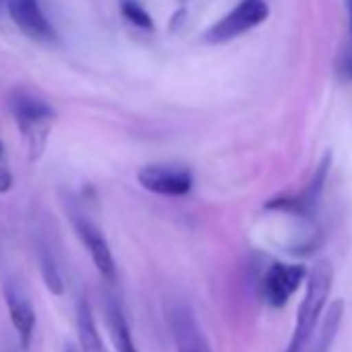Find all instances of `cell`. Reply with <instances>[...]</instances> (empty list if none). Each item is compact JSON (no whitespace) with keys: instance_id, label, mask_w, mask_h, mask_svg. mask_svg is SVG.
I'll return each mask as SVG.
<instances>
[{"instance_id":"cell-1","label":"cell","mask_w":352,"mask_h":352,"mask_svg":"<svg viewBox=\"0 0 352 352\" xmlns=\"http://www.w3.org/2000/svg\"><path fill=\"white\" fill-rule=\"evenodd\" d=\"M307 292L305 298L298 307V315H296V329L292 336V344L290 348L300 352V348L309 342V338L315 331V325L325 309L327 296L331 292V284H333V265L327 259L317 261L309 276H307Z\"/></svg>"},{"instance_id":"cell-2","label":"cell","mask_w":352,"mask_h":352,"mask_svg":"<svg viewBox=\"0 0 352 352\" xmlns=\"http://www.w3.org/2000/svg\"><path fill=\"white\" fill-rule=\"evenodd\" d=\"M267 17H270V7L265 0H241L228 15H224L216 25L208 30L206 42L226 44L259 28Z\"/></svg>"},{"instance_id":"cell-3","label":"cell","mask_w":352,"mask_h":352,"mask_svg":"<svg viewBox=\"0 0 352 352\" xmlns=\"http://www.w3.org/2000/svg\"><path fill=\"white\" fill-rule=\"evenodd\" d=\"M139 185L164 197H183L193 189L189 170L176 166H145L139 172Z\"/></svg>"},{"instance_id":"cell-4","label":"cell","mask_w":352,"mask_h":352,"mask_svg":"<svg viewBox=\"0 0 352 352\" xmlns=\"http://www.w3.org/2000/svg\"><path fill=\"white\" fill-rule=\"evenodd\" d=\"M307 278V270L305 265L298 263H274L265 278H263V296L265 300L280 309L284 307L290 296L298 290V286L302 284V280Z\"/></svg>"},{"instance_id":"cell-5","label":"cell","mask_w":352,"mask_h":352,"mask_svg":"<svg viewBox=\"0 0 352 352\" xmlns=\"http://www.w3.org/2000/svg\"><path fill=\"white\" fill-rule=\"evenodd\" d=\"M9 13L13 23L36 42L50 44L56 40V30L44 15L38 0H9Z\"/></svg>"},{"instance_id":"cell-6","label":"cell","mask_w":352,"mask_h":352,"mask_svg":"<svg viewBox=\"0 0 352 352\" xmlns=\"http://www.w3.org/2000/svg\"><path fill=\"white\" fill-rule=\"evenodd\" d=\"M170 327H172L176 352H212L208 338L201 331L199 321L189 307L179 305L172 309Z\"/></svg>"},{"instance_id":"cell-7","label":"cell","mask_w":352,"mask_h":352,"mask_svg":"<svg viewBox=\"0 0 352 352\" xmlns=\"http://www.w3.org/2000/svg\"><path fill=\"white\" fill-rule=\"evenodd\" d=\"M5 302L9 309V317L13 321V327L21 340V346L28 348L34 331H36V311L34 305L30 300V296L21 290L19 284L15 282H7L5 284Z\"/></svg>"},{"instance_id":"cell-8","label":"cell","mask_w":352,"mask_h":352,"mask_svg":"<svg viewBox=\"0 0 352 352\" xmlns=\"http://www.w3.org/2000/svg\"><path fill=\"white\" fill-rule=\"evenodd\" d=\"M75 230H77L81 243L87 247L96 270L108 282H114L116 280V263H114L112 251H110L108 241L104 239V234L89 220H85V218H75Z\"/></svg>"},{"instance_id":"cell-9","label":"cell","mask_w":352,"mask_h":352,"mask_svg":"<svg viewBox=\"0 0 352 352\" xmlns=\"http://www.w3.org/2000/svg\"><path fill=\"white\" fill-rule=\"evenodd\" d=\"M13 112H15L19 126L28 135H32L38 129H46V124L54 118V110L48 104H44L42 100H36V98L23 96V94H19L13 100Z\"/></svg>"},{"instance_id":"cell-10","label":"cell","mask_w":352,"mask_h":352,"mask_svg":"<svg viewBox=\"0 0 352 352\" xmlns=\"http://www.w3.org/2000/svg\"><path fill=\"white\" fill-rule=\"evenodd\" d=\"M106 319H108V329H110V338H112L114 350L116 352H139L137 344L133 340L129 321H126L118 300L110 298L106 302Z\"/></svg>"},{"instance_id":"cell-11","label":"cell","mask_w":352,"mask_h":352,"mask_svg":"<svg viewBox=\"0 0 352 352\" xmlns=\"http://www.w3.org/2000/svg\"><path fill=\"white\" fill-rule=\"evenodd\" d=\"M77 336H79V352H106L102 336L96 325V317L87 298H81L77 305Z\"/></svg>"},{"instance_id":"cell-12","label":"cell","mask_w":352,"mask_h":352,"mask_svg":"<svg viewBox=\"0 0 352 352\" xmlns=\"http://www.w3.org/2000/svg\"><path fill=\"white\" fill-rule=\"evenodd\" d=\"M342 315H344V302L342 300H333L325 313V321L319 333V342H317V352H327L331 348V342L338 333V327L342 323Z\"/></svg>"},{"instance_id":"cell-13","label":"cell","mask_w":352,"mask_h":352,"mask_svg":"<svg viewBox=\"0 0 352 352\" xmlns=\"http://www.w3.org/2000/svg\"><path fill=\"white\" fill-rule=\"evenodd\" d=\"M38 257H40V270H42V276H44V282H46L48 290L54 292V294H63V288H65L63 286V278H60L58 265H56L50 249L44 247V245H40Z\"/></svg>"},{"instance_id":"cell-14","label":"cell","mask_w":352,"mask_h":352,"mask_svg":"<svg viewBox=\"0 0 352 352\" xmlns=\"http://www.w3.org/2000/svg\"><path fill=\"white\" fill-rule=\"evenodd\" d=\"M120 13H122V17L131 25H135V28H139L143 32H151L153 30L151 15L139 3H135V0H122V3H120Z\"/></svg>"},{"instance_id":"cell-15","label":"cell","mask_w":352,"mask_h":352,"mask_svg":"<svg viewBox=\"0 0 352 352\" xmlns=\"http://www.w3.org/2000/svg\"><path fill=\"white\" fill-rule=\"evenodd\" d=\"M340 71H342L348 79H352V48H346V50L342 52V56H340Z\"/></svg>"},{"instance_id":"cell-16","label":"cell","mask_w":352,"mask_h":352,"mask_svg":"<svg viewBox=\"0 0 352 352\" xmlns=\"http://www.w3.org/2000/svg\"><path fill=\"white\" fill-rule=\"evenodd\" d=\"M11 187V176L5 168H0V191H9Z\"/></svg>"},{"instance_id":"cell-17","label":"cell","mask_w":352,"mask_h":352,"mask_svg":"<svg viewBox=\"0 0 352 352\" xmlns=\"http://www.w3.org/2000/svg\"><path fill=\"white\" fill-rule=\"evenodd\" d=\"M348 11H350V34H352V0H348Z\"/></svg>"},{"instance_id":"cell-18","label":"cell","mask_w":352,"mask_h":352,"mask_svg":"<svg viewBox=\"0 0 352 352\" xmlns=\"http://www.w3.org/2000/svg\"><path fill=\"white\" fill-rule=\"evenodd\" d=\"M65 352H79V350H77L75 346H71V344H69V346H65Z\"/></svg>"},{"instance_id":"cell-19","label":"cell","mask_w":352,"mask_h":352,"mask_svg":"<svg viewBox=\"0 0 352 352\" xmlns=\"http://www.w3.org/2000/svg\"><path fill=\"white\" fill-rule=\"evenodd\" d=\"M0 153H3V143H0Z\"/></svg>"},{"instance_id":"cell-20","label":"cell","mask_w":352,"mask_h":352,"mask_svg":"<svg viewBox=\"0 0 352 352\" xmlns=\"http://www.w3.org/2000/svg\"><path fill=\"white\" fill-rule=\"evenodd\" d=\"M288 352H296V350H292V348H288Z\"/></svg>"}]
</instances>
